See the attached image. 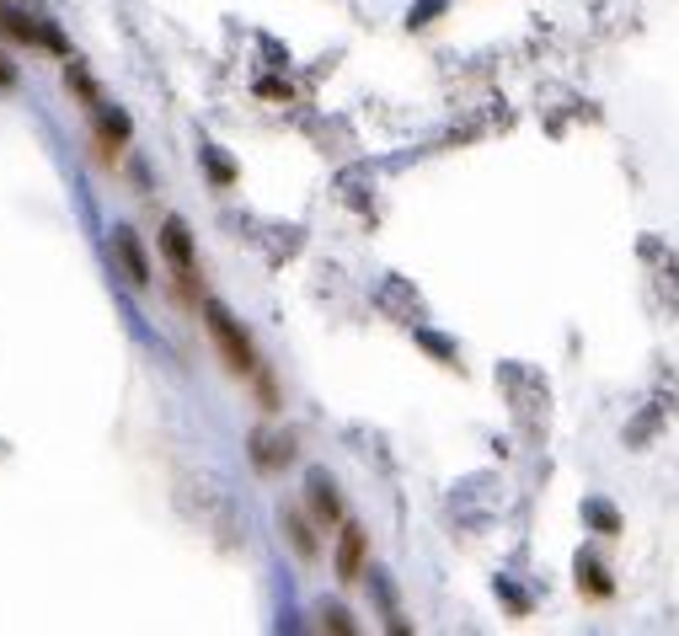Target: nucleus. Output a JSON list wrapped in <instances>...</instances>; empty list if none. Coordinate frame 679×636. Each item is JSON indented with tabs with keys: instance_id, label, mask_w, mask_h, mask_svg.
I'll return each mask as SVG.
<instances>
[{
	"instance_id": "1",
	"label": "nucleus",
	"mask_w": 679,
	"mask_h": 636,
	"mask_svg": "<svg viewBox=\"0 0 679 636\" xmlns=\"http://www.w3.org/2000/svg\"><path fill=\"white\" fill-rule=\"evenodd\" d=\"M204 321H209V337H214V348H220L230 375H257V353H252V343H246V332L230 321V310L204 300Z\"/></svg>"
},
{
	"instance_id": "2",
	"label": "nucleus",
	"mask_w": 679,
	"mask_h": 636,
	"mask_svg": "<svg viewBox=\"0 0 679 636\" xmlns=\"http://www.w3.org/2000/svg\"><path fill=\"white\" fill-rule=\"evenodd\" d=\"M91 118H97V161L102 166H113L118 155H123V145H129V118L118 113V107H91Z\"/></svg>"
},
{
	"instance_id": "3",
	"label": "nucleus",
	"mask_w": 679,
	"mask_h": 636,
	"mask_svg": "<svg viewBox=\"0 0 679 636\" xmlns=\"http://www.w3.org/2000/svg\"><path fill=\"white\" fill-rule=\"evenodd\" d=\"M161 252H166V262H172V273H193V236H188V225H182L177 214L161 225Z\"/></svg>"
},
{
	"instance_id": "4",
	"label": "nucleus",
	"mask_w": 679,
	"mask_h": 636,
	"mask_svg": "<svg viewBox=\"0 0 679 636\" xmlns=\"http://www.w3.org/2000/svg\"><path fill=\"white\" fill-rule=\"evenodd\" d=\"M113 252H118V262H123V273H129V284L145 289V284H150V262H145V252H140V241H134V230H113Z\"/></svg>"
},
{
	"instance_id": "5",
	"label": "nucleus",
	"mask_w": 679,
	"mask_h": 636,
	"mask_svg": "<svg viewBox=\"0 0 679 636\" xmlns=\"http://www.w3.org/2000/svg\"><path fill=\"white\" fill-rule=\"evenodd\" d=\"M359 567H364V535L348 524V530H343V546H337V572H343V583L359 578Z\"/></svg>"
},
{
	"instance_id": "6",
	"label": "nucleus",
	"mask_w": 679,
	"mask_h": 636,
	"mask_svg": "<svg viewBox=\"0 0 679 636\" xmlns=\"http://www.w3.org/2000/svg\"><path fill=\"white\" fill-rule=\"evenodd\" d=\"M65 86L75 91V97H81L86 107H102V97H97V86H91V75L81 70V65H75V59H70V65H65Z\"/></svg>"
},
{
	"instance_id": "7",
	"label": "nucleus",
	"mask_w": 679,
	"mask_h": 636,
	"mask_svg": "<svg viewBox=\"0 0 679 636\" xmlns=\"http://www.w3.org/2000/svg\"><path fill=\"white\" fill-rule=\"evenodd\" d=\"M311 503H316V514L327 519V524L337 519V498H332V487H327V482H316V487H311Z\"/></svg>"
},
{
	"instance_id": "8",
	"label": "nucleus",
	"mask_w": 679,
	"mask_h": 636,
	"mask_svg": "<svg viewBox=\"0 0 679 636\" xmlns=\"http://www.w3.org/2000/svg\"><path fill=\"white\" fill-rule=\"evenodd\" d=\"M11 86H17V70L6 65V54H0V91H11Z\"/></svg>"
}]
</instances>
